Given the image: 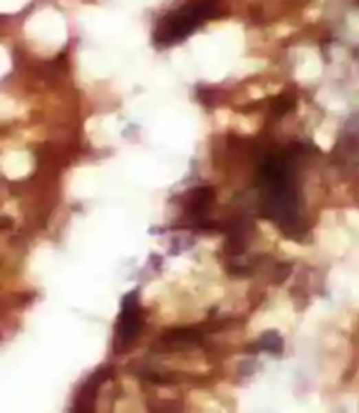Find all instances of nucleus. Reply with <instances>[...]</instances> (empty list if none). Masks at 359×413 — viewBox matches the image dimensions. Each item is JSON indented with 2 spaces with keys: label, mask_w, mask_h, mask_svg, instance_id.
<instances>
[{
  "label": "nucleus",
  "mask_w": 359,
  "mask_h": 413,
  "mask_svg": "<svg viewBox=\"0 0 359 413\" xmlns=\"http://www.w3.org/2000/svg\"><path fill=\"white\" fill-rule=\"evenodd\" d=\"M300 149H291L263 159L258 174L259 203L263 216L284 232L296 238L303 233L301 226L300 188L296 182V165Z\"/></svg>",
  "instance_id": "obj_1"
},
{
  "label": "nucleus",
  "mask_w": 359,
  "mask_h": 413,
  "mask_svg": "<svg viewBox=\"0 0 359 413\" xmlns=\"http://www.w3.org/2000/svg\"><path fill=\"white\" fill-rule=\"evenodd\" d=\"M216 0H193L182 8L168 12L158 23L155 30V43L158 46H172L186 37H190L205 20L214 18L217 14Z\"/></svg>",
  "instance_id": "obj_2"
},
{
  "label": "nucleus",
  "mask_w": 359,
  "mask_h": 413,
  "mask_svg": "<svg viewBox=\"0 0 359 413\" xmlns=\"http://www.w3.org/2000/svg\"><path fill=\"white\" fill-rule=\"evenodd\" d=\"M142 329V310L139 305V291H130L123 298L121 312L118 317L116 338H114V348L116 352H124L135 344Z\"/></svg>",
  "instance_id": "obj_3"
},
{
  "label": "nucleus",
  "mask_w": 359,
  "mask_h": 413,
  "mask_svg": "<svg viewBox=\"0 0 359 413\" xmlns=\"http://www.w3.org/2000/svg\"><path fill=\"white\" fill-rule=\"evenodd\" d=\"M111 368H102V370L95 371L88 379V382L81 387V390L76 396L74 401V412H91L95 408V399H97V392L100 389L102 383L111 377Z\"/></svg>",
  "instance_id": "obj_4"
},
{
  "label": "nucleus",
  "mask_w": 359,
  "mask_h": 413,
  "mask_svg": "<svg viewBox=\"0 0 359 413\" xmlns=\"http://www.w3.org/2000/svg\"><path fill=\"white\" fill-rule=\"evenodd\" d=\"M263 350H268L272 354H281L282 352V340L279 338L275 333H268V335L263 336Z\"/></svg>",
  "instance_id": "obj_5"
}]
</instances>
